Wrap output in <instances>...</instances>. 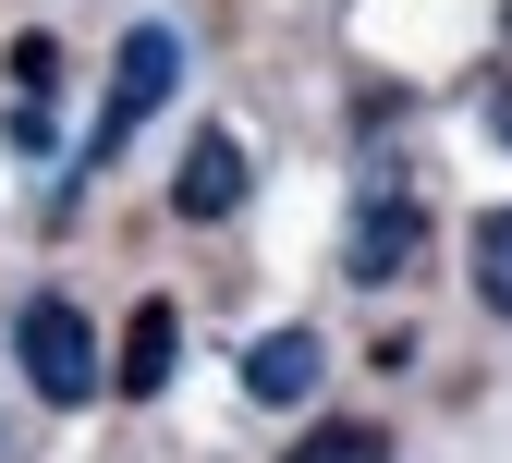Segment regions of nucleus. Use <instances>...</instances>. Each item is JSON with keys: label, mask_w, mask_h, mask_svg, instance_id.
<instances>
[{"label": "nucleus", "mask_w": 512, "mask_h": 463, "mask_svg": "<svg viewBox=\"0 0 512 463\" xmlns=\"http://www.w3.org/2000/svg\"><path fill=\"white\" fill-rule=\"evenodd\" d=\"M171 366H183V317H171V305H135V329H122V390H135V403H159Z\"/></svg>", "instance_id": "nucleus-6"}, {"label": "nucleus", "mask_w": 512, "mask_h": 463, "mask_svg": "<svg viewBox=\"0 0 512 463\" xmlns=\"http://www.w3.org/2000/svg\"><path fill=\"white\" fill-rule=\"evenodd\" d=\"M171 86H183V37H171V25H135V37H122V61H110V110H98V159H110V147H135V122H147V110H159Z\"/></svg>", "instance_id": "nucleus-2"}, {"label": "nucleus", "mask_w": 512, "mask_h": 463, "mask_svg": "<svg viewBox=\"0 0 512 463\" xmlns=\"http://www.w3.org/2000/svg\"><path fill=\"white\" fill-rule=\"evenodd\" d=\"M317 378H330V342H317V329H269V342H244V390H256V403H305Z\"/></svg>", "instance_id": "nucleus-5"}, {"label": "nucleus", "mask_w": 512, "mask_h": 463, "mask_svg": "<svg viewBox=\"0 0 512 463\" xmlns=\"http://www.w3.org/2000/svg\"><path fill=\"white\" fill-rule=\"evenodd\" d=\"M476 305H500V317H512V208H488V220H476Z\"/></svg>", "instance_id": "nucleus-7"}, {"label": "nucleus", "mask_w": 512, "mask_h": 463, "mask_svg": "<svg viewBox=\"0 0 512 463\" xmlns=\"http://www.w3.org/2000/svg\"><path fill=\"white\" fill-rule=\"evenodd\" d=\"M281 463H391V439H378V427H305Z\"/></svg>", "instance_id": "nucleus-8"}, {"label": "nucleus", "mask_w": 512, "mask_h": 463, "mask_svg": "<svg viewBox=\"0 0 512 463\" xmlns=\"http://www.w3.org/2000/svg\"><path fill=\"white\" fill-rule=\"evenodd\" d=\"M415 244H427V208H415L403 183H378L366 208H354V232H342V269L378 293V281H403V269H415Z\"/></svg>", "instance_id": "nucleus-3"}, {"label": "nucleus", "mask_w": 512, "mask_h": 463, "mask_svg": "<svg viewBox=\"0 0 512 463\" xmlns=\"http://www.w3.org/2000/svg\"><path fill=\"white\" fill-rule=\"evenodd\" d=\"M244 183H256V159H244L232 135H196V147H183V171H171V208L196 220V232H220V220L244 208Z\"/></svg>", "instance_id": "nucleus-4"}, {"label": "nucleus", "mask_w": 512, "mask_h": 463, "mask_svg": "<svg viewBox=\"0 0 512 463\" xmlns=\"http://www.w3.org/2000/svg\"><path fill=\"white\" fill-rule=\"evenodd\" d=\"M13 366H25L37 403H98V329H86V305L74 293H37L13 317Z\"/></svg>", "instance_id": "nucleus-1"}]
</instances>
